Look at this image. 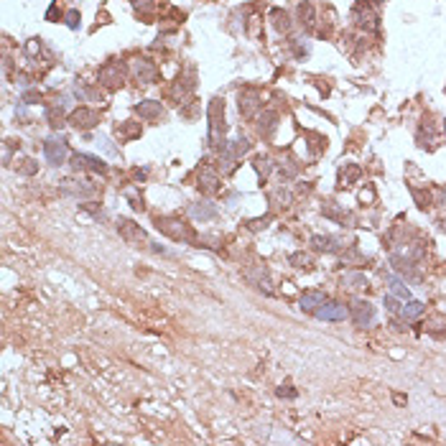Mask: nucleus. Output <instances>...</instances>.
<instances>
[{
  "label": "nucleus",
  "mask_w": 446,
  "mask_h": 446,
  "mask_svg": "<svg viewBox=\"0 0 446 446\" xmlns=\"http://www.w3.org/2000/svg\"><path fill=\"white\" fill-rule=\"evenodd\" d=\"M155 227H158L163 235H168L171 240H178V242H191L194 240V232L184 225L181 219H171V217H163V219H155Z\"/></svg>",
  "instance_id": "f257e3e1"
},
{
  "label": "nucleus",
  "mask_w": 446,
  "mask_h": 446,
  "mask_svg": "<svg viewBox=\"0 0 446 446\" xmlns=\"http://www.w3.org/2000/svg\"><path fill=\"white\" fill-rule=\"evenodd\" d=\"M118 232L123 235V240H125L128 245H146V242H148L146 232L136 225V222H130V219H120V222H118Z\"/></svg>",
  "instance_id": "f03ea898"
},
{
  "label": "nucleus",
  "mask_w": 446,
  "mask_h": 446,
  "mask_svg": "<svg viewBox=\"0 0 446 446\" xmlns=\"http://www.w3.org/2000/svg\"><path fill=\"white\" fill-rule=\"evenodd\" d=\"M43 153H46V161L51 166H61L66 161V143L56 141V138H49L46 143H43Z\"/></svg>",
  "instance_id": "7ed1b4c3"
},
{
  "label": "nucleus",
  "mask_w": 446,
  "mask_h": 446,
  "mask_svg": "<svg viewBox=\"0 0 446 446\" xmlns=\"http://www.w3.org/2000/svg\"><path fill=\"white\" fill-rule=\"evenodd\" d=\"M69 123L74 128H79V130H89V128H95L100 123V115L95 113V110H89V107H79L77 113H72Z\"/></svg>",
  "instance_id": "20e7f679"
},
{
  "label": "nucleus",
  "mask_w": 446,
  "mask_h": 446,
  "mask_svg": "<svg viewBox=\"0 0 446 446\" xmlns=\"http://www.w3.org/2000/svg\"><path fill=\"white\" fill-rule=\"evenodd\" d=\"M352 319L357 326H370L375 321V308L367 301H354L352 303Z\"/></svg>",
  "instance_id": "39448f33"
},
{
  "label": "nucleus",
  "mask_w": 446,
  "mask_h": 446,
  "mask_svg": "<svg viewBox=\"0 0 446 446\" xmlns=\"http://www.w3.org/2000/svg\"><path fill=\"white\" fill-rule=\"evenodd\" d=\"M314 314L319 319H324V321H342L347 316V306H342V303H321Z\"/></svg>",
  "instance_id": "423d86ee"
},
{
  "label": "nucleus",
  "mask_w": 446,
  "mask_h": 446,
  "mask_svg": "<svg viewBox=\"0 0 446 446\" xmlns=\"http://www.w3.org/2000/svg\"><path fill=\"white\" fill-rule=\"evenodd\" d=\"M100 79L107 84V87H118L123 84V69H120V64H107L100 69Z\"/></svg>",
  "instance_id": "0eeeda50"
},
{
  "label": "nucleus",
  "mask_w": 446,
  "mask_h": 446,
  "mask_svg": "<svg viewBox=\"0 0 446 446\" xmlns=\"http://www.w3.org/2000/svg\"><path fill=\"white\" fill-rule=\"evenodd\" d=\"M217 186H219V176H217L209 166L199 168V189L207 191V194H212V191H217Z\"/></svg>",
  "instance_id": "6e6552de"
},
{
  "label": "nucleus",
  "mask_w": 446,
  "mask_h": 446,
  "mask_svg": "<svg viewBox=\"0 0 446 446\" xmlns=\"http://www.w3.org/2000/svg\"><path fill=\"white\" fill-rule=\"evenodd\" d=\"M72 166H74V168H84V166H89V168H95V171H105V166H102L100 158H95V155H84V153H77V155H74V158H72Z\"/></svg>",
  "instance_id": "1a4fd4ad"
},
{
  "label": "nucleus",
  "mask_w": 446,
  "mask_h": 446,
  "mask_svg": "<svg viewBox=\"0 0 446 446\" xmlns=\"http://www.w3.org/2000/svg\"><path fill=\"white\" fill-rule=\"evenodd\" d=\"M385 283L390 286V291H393L395 296H400V298H411V291H408L406 281H400V278H395L393 273H388V276H385Z\"/></svg>",
  "instance_id": "9d476101"
},
{
  "label": "nucleus",
  "mask_w": 446,
  "mask_h": 446,
  "mask_svg": "<svg viewBox=\"0 0 446 446\" xmlns=\"http://www.w3.org/2000/svg\"><path fill=\"white\" fill-rule=\"evenodd\" d=\"M321 303H324V294H319V291H311V294L301 296V308L303 311H316Z\"/></svg>",
  "instance_id": "9b49d317"
},
{
  "label": "nucleus",
  "mask_w": 446,
  "mask_h": 446,
  "mask_svg": "<svg viewBox=\"0 0 446 446\" xmlns=\"http://www.w3.org/2000/svg\"><path fill=\"white\" fill-rule=\"evenodd\" d=\"M258 95H240V110L245 115H253L255 113V107H258Z\"/></svg>",
  "instance_id": "f8f14e48"
},
{
  "label": "nucleus",
  "mask_w": 446,
  "mask_h": 446,
  "mask_svg": "<svg viewBox=\"0 0 446 446\" xmlns=\"http://www.w3.org/2000/svg\"><path fill=\"white\" fill-rule=\"evenodd\" d=\"M136 74H138L141 82H150V79L155 77V69H153L148 61H136Z\"/></svg>",
  "instance_id": "ddd939ff"
},
{
  "label": "nucleus",
  "mask_w": 446,
  "mask_h": 446,
  "mask_svg": "<svg viewBox=\"0 0 446 446\" xmlns=\"http://www.w3.org/2000/svg\"><path fill=\"white\" fill-rule=\"evenodd\" d=\"M138 113L141 118H158L161 115V102H146V105H138Z\"/></svg>",
  "instance_id": "4468645a"
},
{
  "label": "nucleus",
  "mask_w": 446,
  "mask_h": 446,
  "mask_svg": "<svg viewBox=\"0 0 446 446\" xmlns=\"http://www.w3.org/2000/svg\"><path fill=\"white\" fill-rule=\"evenodd\" d=\"M421 311H423V303H421V301H408L403 308H400V316H403V319H416Z\"/></svg>",
  "instance_id": "2eb2a0df"
},
{
  "label": "nucleus",
  "mask_w": 446,
  "mask_h": 446,
  "mask_svg": "<svg viewBox=\"0 0 446 446\" xmlns=\"http://www.w3.org/2000/svg\"><path fill=\"white\" fill-rule=\"evenodd\" d=\"M214 207H209V204H194L191 207V217H196V219H214Z\"/></svg>",
  "instance_id": "dca6fc26"
},
{
  "label": "nucleus",
  "mask_w": 446,
  "mask_h": 446,
  "mask_svg": "<svg viewBox=\"0 0 446 446\" xmlns=\"http://www.w3.org/2000/svg\"><path fill=\"white\" fill-rule=\"evenodd\" d=\"M329 242H331V240H329V237H321V235H314V237H311V245H314V250H329V248H331Z\"/></svg>",
  "instance_id": "f3484780"
},
{
  "label": "nucleus",
  "mask_w": 446,
  "mask_h": 446,
  "mask_svg": "<svg viewBox=\"0 0 446 446\" xmlns=\"http://www.w3.org/2000/svg\"><path fill=\"white\" fill-rule=\"evenodd\" d=\"M344 283H352V288H362V286H367V278L354 273V276H344Z\"/></svg>",
  "instance_id": "a211bd4d"
},
{
  "label": "nucleus",
  "mask_w": 446,
  "mask_h": 446,
  "mask_svg": "<svg viewBox=\"0 0 446 446\" xmlns=\"http://www.w3.org/2000/svg\"><path fill=\"white\" fill-rule=\"evenodd\" d=\"M66 26H69V28H77V26H79V13H77V10H69V15H66Z\"/></svg>",
  "instance_id": "6ab92c4d"
},
{
  "label": "nucleus",
  "mask_w": 446,
  "mask_h": 446,
  "mask_svg": "<svg viewBox=\"0 0 446 446\" xmlns=\"http://www.w3.org/2000/svg\"><path fill=\"white\" fill-rule=\"evenodd\" d=\"M291 263H296V268H306L308 265V255H291Z\"/></svg>",
  "instance_id": "aec40b11"
},
{
  "label": "nucleus",
  "mask_w": 446,
  "mask_h": 446,
  "mask_svg": "<svg viewBox=\"0 0 446 446\" xmlns=\"http://www.w3.org/2000/svg\"><path fill=\"white\" fill-rule=\"evenodd\" d=\"M273 128H276V115H268L265 118V136H271Z\"/></svg>",
  "instance_id": "412c9836"
},
{
  "label": "nucleus",
  "mask_w": 446,
  "mask_h": 446,
  "mask_svg": "<svg viewBox=\"0 0 446 446\" xmlns=\"http://www.w3.org/2000/svg\"><path fill=\"white\" fill-rule=\"evenodd\" d=\"M385 306H388V311H400V306L393 296H385Z\"/></svg>",
  "instance_id": "4be33fe9"
},
{
  "label": "nucleus",
  "mask_w": 446,
  "mask_h": 446,
  "mask_svg": "<svg viewBox=\"0 0 446 446\" xmlns=\"http://www.w3.org/2000/svg\"><path fill=\"white\" fill-rule=\"evenodd\" d=\"M100 143H102V148H105L110 155H115V153H118V148H115V146H110V141H107V138H100Z\"/></svg>",
  "instance_id": "5701e85b"
},
{
  "label": "nucleus",
  "mask_w": 446,
  "mask_h": 446,
  "mask_svg": "<svg viewBox=\"0 0 446 446\" xmlns=\"http://www.w3.org/2000/svg\"><path fill=\"white\" fill-rule=\"evenodd\" d=\"M136 5H150V0H133Z\"/></svg>",
  "instance_id": "b1692460"
}]
</instances>
